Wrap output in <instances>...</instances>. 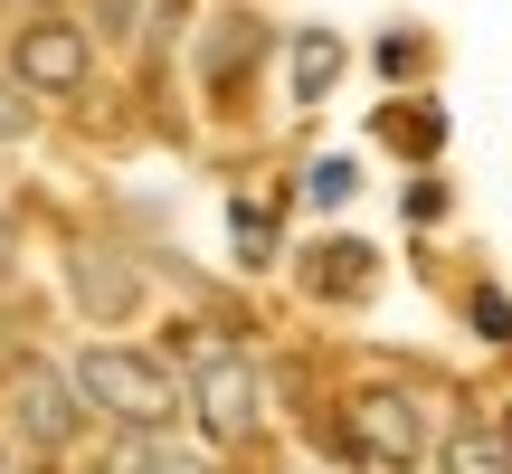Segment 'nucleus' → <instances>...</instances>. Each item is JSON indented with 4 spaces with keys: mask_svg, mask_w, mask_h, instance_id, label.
<instances>
[{
    "mask_svg": "<svg viewBox=\"0 0 512 474\" xmlns=\"http://www.w3.org/2000/svg\"><path fill=\"white\" fill-rule=\"evenodd\" d=\"M133 10H143V0H95V29H105V38H143Z\"/></svg>",
    "mask_w": 512,
    "mask_h": 474,
    "instance_id": "obj_16",
    "label": "nucleus"
},
{
    "mask_svg": "<svg viewBox=\"0 0 512 474\" xmlns=\"http://www.w3.org/2000/svg\"><path fill=\"white\" fill-rule=\"evenodd\" d=\"M10 10H29V19H38V10H48V0H10Z\"/></svg>",
    "mask_w": 512,
    "mask_h": 474,
    "instance_id": "obj_19",
    "label": "nucleus"
},
{
    "mask_svg": "<svg viewBox=\"0 0 512 474\" xmlns=\"http://www.w3.org/2000/svg\"><path fill=\"white\" fill-rule=\"evenodd\" d=\"M86 418H95V408L76 399L67 370H48V361H19L10 370V437H19V456H57V446H76Z\"/></svg>",
    "mask_w": 512,
    "mask_h": 474,
    "instance_id": "obj_4",
    "label": "nucleus"
},
{
    "mask_svg": "<svg viewBox=\"0 0 512 474\" xmlns=\"http://www.w3.org/2000/svg\"><path fill=\"white\" fill-rule=\"evenodd\" d=\"M256 57H266V19H247V10H219V19H209V38H200V86H209V105H219V114L247 95Z\"/></svg>",
    "mask_w": 512,
    "mask_h": 474,
    "instance_id": "obj_6",
    "label": "nucleus"
},
{
    "mask_svg": "<svg viewBox=\"0 0 512 474\" xmlns=\"http://www.w3.org/2000/svg\"><path fill=\"white\" fill-rule=\"evenodd\" d=\"M475 323H484V342H512V304H503V294H494V285H484V294H475Z\"/></svg>",
    "mask_w": 512,
    "mask_h": 474,
    "instance_id": "obj_15",
    "label": "nucleus"
},
{
    "mask_svg": "<svg viewBox=\"0 0 512 474\" xmlns=\"http://www.w3.org/2000/svg\"><path fill=\"white\" fill-rule=\"evenodd\" d=\"M67 275H76V304H86L95 323H124V313L143 304V275H124L105 247H76V256H67Z\"/></svg>",
    "mask_w": 512,
    "mask_h": 474,
    "instance_id": "obj_8",
    "label": "nucleus"
},
{
    "mask_svg": "<svg viewBox=\"0 0 512 474\" xmlns=\"http://www.w3.org/2000/svg\"><path fill=\"white\" fill-rule=\"evenodd\" d=\"M10 143H29V105H19V95H0V152Z\"/></svg>",
    "mask_w": 512,
    "mask_h": 474,
    "instance_id": "obj_17",
    "label": "nucleus"
},
{
    "mask_svg": "<svg viewBox=\"0 0 512 474\" xmlns=\"http://www.w3.org/2000/svg\"><path fill=\"white\" fill-rule=\"evenodd\" d=\"M342 437H351V456H370L380 474H408V465H427L437 427H427L418 389H351L342 399Z\"/></svg>",
    "mask_w": 512,
    "mask_h": 474,
    "instance_id": "obj_3",
    "label": "nucleus"
},
{
    "mask_svg": "<svg viewBox=\"0 0 512 474\" xmlns=\"http://www.w3.org/2000/svg\"><path fill=\"white\" fill-rule=\"evenodd\" d=\"M351 190H361V162H351V152H323V162L304 171V200H313V209H342Z\"/></svg>",
    "mask_w": 512,
    "mask_h": 474,
    "instance_id": "obj_13",
    "label": "nucleus"
},
{
    "mask_svg": "<svg viewBox=\"0 0 512 474\" xmlns=\"http://www.w3.org/2000/svg\"><path fill=\"white\" fill-rule=\"evenodd\" d=\"M294 275H304V294H323V304H370V285H380V256H370L361 237H323V247L294 256Z\"/></svg>",
    "mask_w": 512,
    "mask_h": 474,
    "instance_id": "obj_7",
    "label": "nucleus"
},
{
    "mask_svg": "<svg viewBox=\"0 0 512 474\" xmlns=\"http://www.w3.org/2000/svg\"><path fill=\"white\" fill-rule=\"evenodd\" d=\"M105 474H209V465L190 456V446H171V437H124L105 456Z\"/></svg>",
    "mask_w": 512,
    "mask_h": 474,
    "instance_id": "obj_12",
    "label": "nucleus"
},
{
    "mask_svg": "<svg viewBox=\"0 0 512 474\" xmlns=\"http://www.w3.org/2000/svg\"><path fill=\"white\" fill-rule=\"evenodd\" d=\"M181 408L219 446L256 437V370H247V351L219 342V332H190V342H181Z\"/></svg>",
    "mask_w": 512,
    "mask_h": 474,
    "instance_id": "obj_2",
    "label": "nucleus"
},
{
    "mask_svg": "<svg viewBox=\"0 0 512 474\" xmlns=\"http://www.w3.org/2000/svg\"><path fill=\"white\" fill-rule=\"evenodd\" d=\"M370 133H380L389 152H408V162H427V152H446V105H427V95H399V105H389Z\"/></svg>",
    "mask_w": 512,
    "mask_h": 474,
    "instance_id": "obj_11",
    "label": "nucleus"
},
{
    "mask_svg": "<svg viewBox=\"0 0 512 474\" xmlns=\"http://www.w3.org/2000/svg\"><path fill=\"white\" fill-rule=\"evenodd\" d=\"M10 76H19L29 95H76V86H86V19H67V10L19 19V38H10Z\"/></svg>",
    "mask_w": 512,
    "mask_h": 474,
    "instance_id": "obj_5",
    "label": "nucleus"
},
{
    "mask_svg": "<svg viewBox=\"0 0 512 474\" xmlns=\"http://www.w3.org/2000/svg\"><path fill=\"white\" fill-rule=\"evenodd\" d=\"M67 380H76V399H86L95 418H114L124 437H162V427L181 418V370H171L162 351H133V342H86Z\"/></svg>",
    "mask_w": 512,
    "mask_h": 474,
    "instance_id": "obj_1",
    "label": "nucleus"
},
{
    "mask_svg": "<svg viewBox=\"0 0 512 474\" xmlns=\"http://www.w3.org/2000/svg\"><path fill=\"white\" fill-rule=\"evenodd\" d=\"M238 247H247V266H275V200L238 190Z\"/></svg>",
    "mask_w": 512,
    "mask_h": 474,
    "instance_id": "obj_14",
    "label": "nucleus"
},
{
    "mask_svg": "<svg viewBox=\"0 0 512 474\" xmlns=\"http://www.w3.org/2000/svg\"><path fill=\"white\" fill-rule=\"evenodd\" d=\"M437 474H512V418H465V427H446Z\"/></svg>",
    "mask_w": 512,
    "mask_h": 474,
    "instance_id": "obj_10",
    "label": "nucleus"
},
{
    "mask_svg": "<svg viewBox=\"0 0 512 474\" xmlns=\"http://www.w3.org/2000/svg\"><path fill=\"white\" fill-rule=\"evenodd\" d=\"M342 67H351V48L332 29H294V48H285V95L294 105H323L332 86H342Z\"/></svg>",
    "mask_w": 512,
    "mask_h": 474,
    "instance_id": "obj_9",
    "label": "nucleus"
},
{
    "mask_svg": "<svg viewBox=\"0 0 512 474\" xmlns=\"http://www.w3.org/2000/svg\"><path fill=\"white\" fill-rule=\"evenodd\" d=\"M0 474H29V456H19V437H0Z\"/></svg>",
    "mask_w": 512,
    "mask_h": 474,
    "instance_id": "obj_18",
    "label": "nucleus"
}]
</instances>
